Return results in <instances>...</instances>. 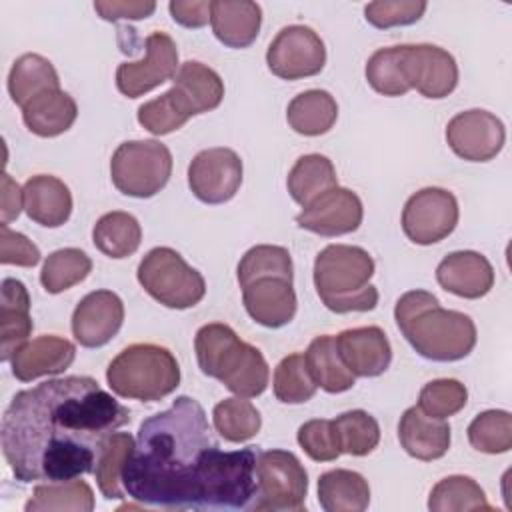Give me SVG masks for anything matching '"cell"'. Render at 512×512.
Here are the masks:
<instances>
[{
    "mask_svg": "<svg viewBox=\"0 0 512 512\" xmlns=\"http://www.w3.org/2000/svg\"><path fill=\"white\" fill-rule=\"evenodd\" d=\"M92 270L90 256L80 248H60L42 266L40 282L48 294H60L82 282Z\"/></svg>",
    "mask_w": 512,
    "mask_h": 512,
    "instance_id": "cell-38",
    "label": "cell"
},
{
    "mask_svg": "<svg viewBox=\"0 0 512 512\" xmlns=\"http://www.w3.org/2000/svg\"><path fill=\"white\" fill-rule=\"evenodd\" d=\"M400 64L408 88L426 98H446L458 84V64L440 46L400 44Z\"/></svg>",
    "mask_w": 512,
    "mask_h": 512,
    "instance_id": "cell-13",
    "label": "cell"
},
{
    "mask_svg": "<svg viewBox=\"0 0 512 512\" xmlns=\"http://www.w3.org/2000/svg\"><path fill=\"white\" fill-rule=\"evenodd\" d=\"M94 246L108 258L132 256L142 242V228L138 220L128 212H108L98 218L92 228Z\"/></svg>",
    "mask_w": 512,
    "mask_h": 512,
    "instance_id": "cell-33",
    "label": "cell"
},
{
    "mask_svg": "<svg viewBox=\"0 0 512 512\" xmlns=\"http://www.w3.org/2000/svg\"><path fill=\"white\" fill-rule=\"evenodd\" d=\"M214 36L228 48H248L262 24V8L250 0H212Z\"/></svg>",
    "mask_w": 512,
    "mask_h": 512,
    "instance_id": "cell-25",
    "label": "cell"
},
{
    "mask_svg": "<svg viewBox=\"0 0 512 512\" xmlns=\"http://www.w3.org/2000/svg\"><path fill=\"white\" fill-rule=\"evenodd\" d=\"M78 116L74 98L60 90H44L22 106V120L26 128L42 138H54L72 128Z\"/></svg>",
    "mask_w": 512,
    "mask_h": 512,
    "instance_id": "cell-27",
    "label": "cell"
},
{
    "mask_svg": "<svg viewBox=\"0 0 512 512\" xmlns=\"http://www.w3.org/2000/svg\"><path fill=\"white\" fill-rule=\"evenodd\" d=\"M480 508H490V504L480 484L470 476H446L430 490L428 510L432 512H466Z\"/></svg>",
    "mask_w": 512,
    "mask_h": 512,
    "instance_id": "cell-37",
    "label": "cell"
},
{
    "mask_svg": "<svg viewBox=\"0 0 512 512\" xmlns=\"http://www.w3.org/2000/svg\"><path fill=\"white\" fill-rule=\"evenodd\" d=\"M144 46L146 54L142 60L122 62L116 68V86L128 98H138L172 80L180 68L176 42L166 32H152Z\"/></svg>",
    "mask_w": 512,
    "mask_h": 512,
    "instance_id": "cell-14",
    "label": "cell"
},
{
    "mask_svg": "<svg viewBox=\"0 0 512 512\" xmlns=\"http://www.w3.org/2000/svg\"><path fill=\"white\" fill-rule=\"evenodd\" d=\"M398 440L416 460H438L450 448V424L426 416L418 406L408 408L398 422Z\"/></svg>",
    "mask_w": 512,
    "mask_h": 512,
    "instance_id": "cell-23",
    "label": "cell"
},
{
    "mask_svg": "<svg viewBox=\"0 0 512 512\" xmlns=\"http://www.w3.org/2000/svg\"><path fill=\"white\" fill-rule=\"evenodd\" d=\"M130 422L90 376H64L20 390L2 416V454L20 482H64L96 468L102 444Z\"/></svg>",
    "mask_w": 512,
    "mask_h": 512,
    "instance_id": "cell-2",
    "label": "cell"
},
{
    "mask_svg": "<svg viewBox=\"0 0 512 512\" xmlns=\"http://www.w3.org/2000/svg\"><path fill=\"white\" fill-rule=\"evenodd\" d=\"M24 208V190L18 186L16 180L8 172L2 174V194H0V214L2 224H10L20 216Z\"/></svg>",
    "mask_w": 512,
    "mask_h": 512,
    "instance_id": "cell-50",
    "label": "cell"
},
{
    "mask_svg": "<svg viewBox=\"0 0 512 512\" xmlns=\"http://www.w3.org/2000/svg\"><path fill=\"white\" fill-rule=\"evenodd\" d=\"M318 502L326 512H362L370 504V486L354 470H328L318 478Z\"/></svg>",
    "mask_w": 512,
    "mask_h": 512,
    "instance_id": "cell-28",
    "label": "cell"
},
{
    "mask_svg": "<svg viewBox=\"0 0 512 512\" xmlns=\"http://www.w3.org/2000/svg\"><path fill=\"white\" fill-rule=\"evenodd\" d=\"M60 88V78L52 62L40 54H22L14 60L8 74V92L20 108L44 90Z\"/></svg>",
    "mask_w": 512,
    "mask_h": 512,
    "instance_id": "cell-31",
    "label": "cell"
},
{
    "mask_svg": "<svg viewBox=\"0 0 512 512\" xmlns=\"http://www.w3.org/2000/svg\"><path fill=\"white\" fill-rule=\"evenodd\" d=\"M468 442L484 454H504L512 448V416L506 410L480 412L468 426Z\"/></svg>",
    "mask_w": 512,
    "mask_h": 512,
    "instance_id": "cell-41",
    "label": "cell"
},
{
    "mask_svg": "<svg viewBox=\"0 0 512 512\" xmlns=\"http://www.w3.org/2000/svg\"><path fill=\"white\" fill-rule=\"evenodd\" d=\"M426 6L424 0H378L366 4L364 16L372 26L386 30L418 22L426 12Z\"/></svg>",
    "mask_w": 512,
    "mask_h": 512,
    "instance_id": "cell-45",
    "label": "cell"
},
{
    "mask_svg": "<svg viewBox=\"0 0 512 512\" xmlns=\"http://www.w3.org/2000/svg\"><path fill=\"white\" fill-rule=\"evenodd\" d=\"M26 512H90L94 510V492L84 480H64V482H46L38 484L32 492V498L24 506Z\"/></svg>",
    "mask_w": 512,
    "mask_h": 512,
    "instance_id": "cell-35",
    "label": "cell"
},
{
    "mask_svg": "<svg viewBox=\"0 0 512 512\" xmlns=\"http://www.w3.org/2000/svg\"><path fill=\"white\" fill-rule=\"evenodd\" d=\"M24 210L30 220L46 228H58L72 214L70 188L56 176L38 174L24 184Z\"/></svg>",
    "mask_w": 512,
    "mask_h": 512,
    "instance_id": "cell-24",
    "label": "cell"
},
{
    "mask_svg": "<svg viewBox=\"0 0 512 512\" xmlns=\"http://www.w3.org/2000/svg\"><path fill=\"white\" fill-rule=\"evenodd\" d=\"M30 318V296L26 286L16 278L2 280V302H0V358L10 362L14 352L28 342L32 334Z\"/></svg>",
    "mask_w": 512,
    "mask_h": 512,
    "instance_id": "cell-26",
    "label": "cell"
},
{
    "mask_svg": "<svg viewBox=\"0 0 512 512\" xmlns=\"http://www.w3.org/2000/svg\"><path fill=\"white\" fill-rule=\"evenodd\" d=\"M342 454L366 456L380 442V426L364 410H350L332 420Z\"/></svg>",
    "mask_w": 512,
    "mask_h": 512,
    "instance_id": "cell-39",
    "label": "cell"
},
{
    "mask_svg": "<svg viewBox=\"0 0 512 512\" xmlns=\"http://www.w3.org/2000/svg\"><path fill=\"white\" fill-rule=\"evenodd\" d=\"M458 214V202L452 192L428 186L406 200L402 210V230L414 244H436L454 232Z\"/></svg>",
    "mask_w": 512,
    "mask_h": 512,
    "instance_id": "cell-11",
    "label": "cell"
},
{
    "mask_svg": "<svg viewBox=\"0 0 512 512\" xmlns=\"http://www.w3.org/2000/svg\"><path fill=\"white\" fill-rule=\"evenodd\" d=\"M256 500L252 510L300 512L306 508L308 474L300 460L288 450L258 452L256 464Z\"/></svg>",
    "mask_w": 512,
    "mask_h": 512,
    "instance_id": "cell-10",
    "label": "cell"
},
{
    "mask_svg": "<svg viewBox=\"0 0 512 512\" xmlns=\"http://www.w3.org/2000/svg\"><path fill=\"white\" fill-rule=\"evenodd\" d=\"M266 64L268 70L282 80L316 76L326 64V48L310 26H284L266 50Z\"/></svg>",
    "mask_w": 512,
    "mask_h": 512,
    "instance_id": "cell-12",
    "label": "cell"
},
{
    "mask_svg": "<svg viewBox=\"0 0 512 512\" xmlns=\"http://www.w3.org/2000/svg\"><path fill=\"white\" fill-rule=\"evenodd\" d=\"M362 216L364 208L358 194L348 188L334 186L304 206L296 216V224L318 236L334 238L358 230Z\"/></svg>",
    "mask_w": 512,
    "mask_h": 512,
    "instance_id": "cell-17",
    "label": "cell"
},
{
    "mask_svg": "<svg viewBox=\"0 0 512 512\" xmlns=\"http://www.w3.org/2000/svg\"><path fill=\"white\" fill-rule=\"evenodd\" d=\"M106 380L120 398L156 402L180 384V366L174 354L158 344L140 342L126 346L106 368Z\"/></svg>",
    "mask_w": 512,
    "mask_h": 512,
    "instance_id": "cell-7",
    "label": "cell"
},
{
    "mask_svg": "<svg viewBox=\"0 0 512 512\" xmlns=\"http://www.w3.org/2000/svg\"><path fill=\"white\" fill-rule=\"evenodd\" d=\"M124 322V304L112 290H94L86 294L72 314V334L84 348L108 344Z\"/></svg>",
    "mask_w": 512,
    "mask_h": 512,
    "instance_id": "cell-18",
    "label": "cell"
},
{
    "mask_svg": "<svg viewBox=\"0 0 512 512\" xmlns=\"http://www.w3.org/2000/svg\"><path fill=\"white\" fill-rule=\"evenodd\" d=\"M336 348L346 368L360 378H374L388 370L392 348L382 328H348L336 336Z\"/></svg>",
    "mask_w": 512,
    "mask_h": 512,
    "instance_id": "cell-19",
    "label": "cell"
},
{
    "mask_svg": "<svg viewBox=\"0 0 512 512\" xmlns=\"http://www.w3.org/2000/svg\"><path fill=\"white\" fill-rule=\"evenodd\" d=\"M40 250L24 234L10 230L8 224H0V262L32 268L40 262Z\"/></svg>",
    "mask_w": 512,
    "mask_h": 512,
    "instance_id": "cell-47",
    "label": "cell"
},
{
    "mask_svg": "<svg viewBox=\"0 0 512 512\" xmlns=\"http://www.w3.org/2000/svg\"><path fill=\"white\" fill-rule=\"evenodd\" d=\"M304 358L316 386H320L324 392L340 394L354 386L356 376L342 362L334 336H316L310 342Z\"/></svg>",
    "mask_w": 512,
    "mask_h": 512,
    "instance_id": "cell-30",
    "label": "cell"
},
{
    "mask_svg": "<svg viewBox=\"0 0 512 512\" xmlns=\"http://www.w3.org/2000/svg\"><path fill=\"white\" fill-rule=\"evenodd\" d=\"M236 278L248 316L266 326L282 328L296 314L292 258L284 246L258 244L238 262Z\"/></svg>",
    "mask_w": 512,
    "mask_h": 512,
    "instance_id": "cell-4",
    "label": "cell"
},
{
    "mask_svg": "<svg viewBox=\"0 0 512 512\" xmlns=\"http://www.w3.org/2000/svg\"><path fill=\"white\" fill-rule=\"evenodd\" d=\"M194 350L202 374L220 380L236 396L254 398L266 390L270 370L262 352L240 340L228 324H204L196 332Z\"/></svg>",
    "mask_w": 512,
    "mask_h": 512,
    "instance_id": "cell-5",
    "label": "cell"
},
{
    "mask_svg": "<svg viewBox=\"0 0 512 512\" xmlns=\"http://www.w3.org/2000/svg\"><path fill=\"white\" fill-rule=\"evenodd\" d=\"M242 184V160L232 148H208L198 152L188 166V186L204 204H224L236 196Z\"/></svg>",
    "mask_w": 512,
    "mask_h": 512,
    "instance_id": "cell-15",
    "label": "cell"
},
{
    "mask_svg": "<svg viewBox=\"0 0 512 512\" xmlns=\"http://www.w3.org/2000/svg\"><path fill=\"white\" fill-rule=\"evenodd\" d=\"M76 358V346L54 334H44L24 342L10 358L12 374L20 382H32L40 376L62 374Z\"/></svg>",
    "mask_w": 512,
    "mask_h": 512,
    "instance_id": "cell-20",
    "label": "cell"
},
{
    "mask_svg": "<svg viewBox=\"0 0 512 512\" xmlns=\"http://www.w3.org/2000/svg\"><path fill=\"white\" fill-rule=\"evenodd\" d=\"M436 280L446 292L476 300L486 296L494 286V268L480 252L458 250L440 260Z\"/></svg>",
    "mask_w": 512,
    "mask_h": 512,
    "instance_id": "cell-21",
    "label": "cell"
},
{
    "mask_svg": "<svg viewBox=\"0 0 512 512\" xmlns=\"http://www.w3.org/2000/svg\"><path fill=\"white\" fill-rule=\"evenodd\" d=\"M366 80L382 96H404L410 88L402 74L400 46L378 48L366 62Z\"/></svg>",
    "mask_w": 512,
    "mask_h": 512,
    "instance_id": "cell-43",
    "label": "cell"
},
{
    "mask_svg": "<svg viewBox=\"0 0 512 512\" xmlns=\"http://www.w3.org/2000/svg\"><path fill=\"white\" fill-rule=\"evenodd\" d=\"M174 22L186 28H202L210 22V0H172L168 4Z\"/></svg>",
    "mask_w": 512,
    "mask_h": 512,
    "instance_id": "cell-49",
    "label": "cell"
},
{
    "mask_svg": "<svg viewBox=\"0 0 512 512\" xmlns=\"http://www.w3.org/2000/svg\"><path fill=\"white\" fill-rule=\"evenodd\" d=\"M394 318L410 346L428 360L456 362L476 346V324L458 310L442 308L426 290L402 294L394 306Z\"/></svg>",
    "mask_w": 512,
    "mask_h": 512,
    "instance_id": "cell-3",
    "label": "cell"
},
{
    "mask_svg": "<svg viewBox=\"0 0 512 512\" xmlns=\"http://www.w3.org/2000/svg\"><path fill=\"white\" fill-rule=\"evenodd\" d=\"M172 154L158 140L122 142L110 160L112 184L126 196L152 198L170 180Z\"/></svg>",
    "mask_w": 512,
    "mask_h": 512,
    "instance_id": "cell-9",
    "label": "cell"
},
{
    "mask_svg": "<svg viewBox=\"0 0 512 512\" xmlns=\"http://www.w3.org/2000/svg\"><path fill=\"white\" fill-rule=\"evenodd\" d=\"M338 118V104L326 90H306L294 96L286 108L290 128L302 136L326 134Z\"/></svg>",
    "mask_w": 512,
    "mask_h": 512,
    "instance_id": "cell-29",
    "label": "cell"
},
{
    "mask_svg": "<svg viewBox=\"0 0 512 512\" xmlns=\"http://www.w3.org/2000/svg\"><path fill=\"white\" fill-rule=\"evenodd\" d=\"M286 186L292 200L304 208L330 188L338 186V176L330 158L322 154H304L292 166Z\"/></svg>",
    "mask_w": 512,
    "mask_h": 512,
    "instance_id": "cell-32",
    "label": "cell"
},
{
    "mask_svg": "<svg viewBox=\"0 0 512 512\" xmlns=\"http://www.w3.org/2000/svg\"><path fill=\"white\" fill-rule=\"evenodd\" d=\"M140 286L162 306L186 310L206 294L204 276L168 246L152 248L138 264Z\"/></svg>",
    "mask_w": 512,
    "mask_h": 512,
    "instance_id": "cell-8",
    "label": "cell"
},
{
    "mask_svg": "<svg viewBox=\"0 0 512 512\" xmlns=\"http://www.w3.org/2000/svg\"><path fill=\"white\" fill-rule=\"evenodd\" d=\"M170 90L190 118L218 108L224 98V82L218 72L198 60L180 64Z\"/></svg>",
    "mask_w": 512,
    "mask_h": 512,
    "instance_id": "cell-22",
    "label": "cell"
},
{
    "mask_svg": "<svg viewBox=\"0 0 512 512\" xmlns=\"http://www.w3.org/2000/svg\"><path fill=\"white\" fill-rule=\"evenodd\" d=\"M212 420H214L216 432L226 442H234V444L254 438L262 426L260 412L250 400L242 396L224 398L222 402H218L212 410Z\"/></svg>",
    "mask_w": 512,
    "mask_h": 512,
    "instance_id": "cell-36",
    "label": "cell"
},
{
    "mask_svg": "<svg viewBox=\"0 0 512 512\" xmlns=\"http://www.w3.org/2000/svg\"><path fill=\"white\" fill-rule=\"evenodd\" d=\"M506 130L500 118L488 110L458 112L446 126V142L456 156L468 162H488L504 146Z\"/></svg>",
    "mask_w": 512,
    "mask_h": 512,
    "instance_id": "cell-16",
    "label": "cell"
},
{
    "mask_svg": "<svg viewBox=\"0 0 512 512\" xmlns=\"http://www.w3.org/2000/svg\"><path fill=\"white\" fill-rule=\"evenodd\" d=\"M274 396L282 404H304L308 402L318 386L306 366V358L300 352L288 354L280 360L274 370Z\"/></svg>",
    "mask_w": 512,
    "mask_h": 512,
    "instance_id": "cell-40",
    "label": "cell"
},
{
    "mask_svg": "<svg viewBox=\"0 0 512 512\" xmlns=\"http://www.w3.org/2000/svg\"><path fill=\"white\" fill-rule=\"evenodd\" d=\"M468 402V390L460 380L438 378L422 386L418 396V408L438 420H446L458 414Z\"/></svg>",
    "mask_w": 512,
    "mask_h": 512,
    "instance_id": "cell-42",
    "label": "cell"
},
{
    "mask_svg": "<svg viewBox=\"0 0 512 512\" xmlns=\"http://www.w3.org/2000/svg\"><path fill=\"white\" fill-rule=\"evenodd\" d=\"M374 260L360 246L330 244L314 260V286L322 304L336 312H368L378 304V290L370 284Z\"/></svg>",
    "mask_w": 512,
    "mask_h": 512,
    "instance_id": "cell-6",
    "label": "cell"
},
{
    "mask_svg": "<svg viewBox=\"0 0 512 512\" xmlns=\"http://www.w3.org/2000/svg\"><path fill=\"white\" fill-rule=\"evenodd\" d=\"M134 442L136 440L128 432H112L102 444L94 476L102 496L108 500H122L126 496V490L122 486V472L130 458Z\"/></svg>",
    "mask_w": 512,
    "mask_h": 512,
    "instance_id": "cell-34",
    "label": "cell"
},
{
    "mask_svg": "<svg viewBox=\"0 0 512 512\" xmlns=\"http://www.w3.org/2000/svg\"><path fill=\"white\" fill-rule=\"evenodd\" d=\"M298 444L316 462H332L342 454L334 424L324 418L304 422L298 428Z\"/></svg>",
    "mask_w": 512,
    "mask_h": 512,
    "instance_id": "cell-46",
    "label": "cell"
},
{
    "mask_svg": "<svg viewBox=\"0 0 512 512\" xmlns=\"http://www.w3.org/2000/svg\"><path fill=\"white\" fill-rule=\"evenodd\" d=\"M94 10L108 22L116 20H142L154 14L156 2L152 0H96Z\"/></svg>",
    "mask_w": 512,
    "mask_h": 512,
    "instance_id": "cell-48",
    "label": "cell"
},
{
    "mask_svg": "<svg viewBox=\"0 0 512 512\" xmlns=\"http://www.w3.org/2000/svg\"><path fill=\"white\" fill-rule=\"evenodd\" d=\"M254 446L224 452L190 396L146 418L122 472L126 494L164 510H252Z\"/></svg>",
    "mask_w": 512,
    "mask_h": 512,
    "instance_id": "cell-1",
    "label": "cell"
},
{
    "mask_svg": "<svg viewBox=\"0 0 512 512\" xmlns=\"http://www.w3.org/2000/svg\"><path fill=\"white\" fill-rule=\"evenodd\" d=\"M188 120H190V116L180 106V102L176 100L172 90H166L162 96H158L150 102H144L138 108L140 126H144L154 136L170 134V132L182 128Z\"/></svg>",
    "mask_w": 512,
    "mask_h": 512,
    "instance_id": "cell-44",
    "label": "cell"
}]
</instances>
